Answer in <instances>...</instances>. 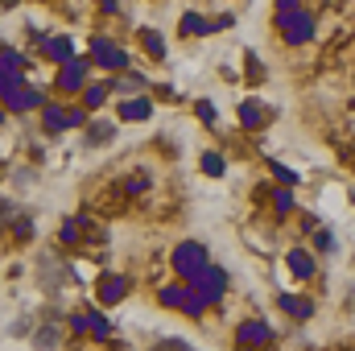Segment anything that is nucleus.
Returning a JSON list of instances; mask_svg holds the SVG:
<instances>
[{
    "instance_id": "19",
    "label": "nucleus",
    "mask_w": 355,
    "mask_h": 351,
    "mask_svg": "<svg viewBox=\"0 0 355 351\" xmlns=\"http://www.w3.org/2000/svg\"><path fill=\"white\" fill-rule=\"evenodd\" d=\"M141 42H145V50H149L153 58L166 54V42H162V33H153V29H141Z\"/></svg>"
},
{
    "instance_id": "11",
    "label": "nucleus",
    "mask_w": 355,
    "mask_h": 351,
    "mask_svg": "<svg viewBox=\"0 0 355 351\" xmlns=\"http://www.w3.org/2000/svg\"><path fill=\"white\" fill-rule=\"evenodd\" d=\"M285 264H289V273H293L297 281H306V277H314V257H310V252H302V248H293V252L285 257Z\"/></svg>"
},
{
    "instance_id": "20",
    "label": "nucleus",
    "mask_w": 355,
    "mask_h": 351,
    "mask_svg": "<svg viewBox=\"0 0 355 351\" xmlns=\"http://www.w3.org/2000/svg\"><path fill=\"white\" fill-rule=\"evenodd\" d=\"M202 170L211 178H223V157L219 153H202Z\"/></svg>"
},
{
    "instance_id": "14",
    "label": "nucleus",
    "mask_w": 355,
    "mask_h": 351,
    "mask_svg": "<svg viewBox=\"0 0 355 351\" xmlns=\"http://www.w3.org/2000/svg\"><path fill=\"white\" fill-rule=\"evenodd\" d=\"M281 310L293 314V318H310V314H314V306H310L306 298H293V293H281Z\"/></svg>"
},
{
    "instance_id": "13",
    "label": "nucleus",
    "mask_w": 355,
    "mask_h": 351,
    "mask_svg": "<svg viewBox=\"0 0 355 351\" xmlns=\"http://www.w3.org/2000/svg\"><path fill=\"white\" fill-rule=\"evenodd\" d=\"M124 289H128V285H124V277L107 273V277L99 281V302H120V298H124Z\"/></svg>"
},
{
    "instance_id": "18",
    "label": "nucleus",
    "mask_w": 355,
    "mask_h": 351,
    "mask_svg": "<svg viewBox=\"0 0 355 351\" xmlns=\"http://www.w3.org/2000/svg\"><path fill=\"white\" fill-rule=\"evenodd\" d=\"M211 29H215V25L202 21L198 12H186V17H182V33H186V37H194V33H211Z\"/></svg>"
},
{
    "instance_id": "4",
    "label": "nucleus",
    "mask_w": 355,
    "mask_h": 351,
    "mask_svg": "<svg viewBox=\"0 0 355 351\" xmlns=\"http://www.w3.org/2000/svg\"><path fill=\"white\" fill-rule=\"evenodd\" d=\"M0 95H4V108H8V112H33V108H42V91L33 87L29 79H21V83L4 87Z\"/></svg>"
},
{
    "instance_id": "9",
    "label": "nucleus",
    "mask_w": 355,
    "mask_h": 351,
    "mask_svg": "<svg viewBox=\"0 0 355 351\" xmlns=\"http://www.w3.org/2000/svg\"><path fill=\"white\" fill-rule=\"evenodd\" d=\"M42 54L62 67V62L75 58V42H71V37H42Z\"/></svg>"
},
{
    "instance_id": "5",
    "label": "nucleus",
    "mask_w": 355,
    "mask_h": 351,
    "mask_svg": "<svg viewBox=\"0 0 355 351\" xmlns=\"http://www.w3.org/2000/svg\"><path fill=\"white\" fill-rule=\"evenodd\" d=\"M207 264V248L198 244V240H186V244H178V252H174V268H178V277H194L198 268Z\"/></svg>"
},
{
    "instance_id": "21",
    "label": "nucleus",
    "mask_w": 355,
    "mask_h": 351,
    "mask_svg": "<svg viewBox=\"0 0 355 351\" xmlns=\"http://www.w3.org/2000/svg\"><path fill=\"white\" fill-rule=\"evenodd\" d=\"M272 207H277V215H289V211H293V194H289V190H277V194H272Z\"/></svg>"
},
{
    "instance_id": "12",
    "label": "nucleus",
    "mask_w": 355,
    "mask_h": 351,
    "mask_svg": "<svg viewBox=\"0 0 355 351\" xmlns=\"http://www.w3.org/2000/svg\"><path fill=\"white\" fill-rule=\"evenodd\" d=\"M265 120H268V108H261L257 99H244V103H240V124H244V128H261Z\"/></svg>"
},
{
    "instance_id": "17",
    "label": "nucleus",
    "mask_w": 355,
    "mask_h": 351,
    "mask_svg": "<svg viewBox=\"0 0 355 351\" xmlns=\"http://www.w3.org/2000/svg\"><path fill=\"white\" fill-rule=\"evenodd\" d=\"M112 137H116V124H107V120H87V141L91 145L112 141Z\"/></svg>"
},
{
    "instance_id": "6",
    "label": "nucleus",
    "mask_w": 355,
    "mask_h": 351,
    "mask_svg": "<svg viewBox=\"0 0 355 351\" xmlns=\"http://www.w3.org/2000/svg\"><path fill=\"white\" fill-rule=\"evenodd\" d=\"M91 58H95V67H103V71H124V67H128V54H124L112 37H95V42H91Z\"/></svg>"
},
{
    "instance_id": "2",
    "label": "nucleus",
    "mask_w": 355,
    "mask_h": 351,
    "mask_svg": "<svg viewBox=\"0 0 355 351\" xmlns=\"http://www.w3.org/2000/svg\"><path fill=\"white\" fill-rule=\"evenodd\" d=\"M277 25H281V37H285L289 46H306V42L314 37V12H306L302 4L289 8L285 17H277Z\"/></svg>"
},
{
    "instance_id": "22",
    "label": "nucleus",
    "mask_w": 355,
    "mask_h": 351,
    "mask_svg": "<svg viewBox=\"0 0 355 351\" xmlns=\"http://www.w3.org/2000/svg\"><path fill=\"white\" fill-rule=\"evenodd\" d=\"M116 91H128V95L132 91H145V75H128L124 83H116Z\"/></svg>"
},
{
    "instance_id": "7",
    "label": "nucleus",
    "mask_w": 355,
    "mask_h": 351,
    "mask_svg": "<svg viewBox=\"0 0 355 351\" xmlns=\"http://www.w3.org/2000/svg\"><path fill=\"white\" fill-rule=\"evenodd\" d=\"M236 343H240L244 351L265 348V343H272V327L261 323V318H248V323H240V327H236Z\"/></svg>"
},
{
    "instance_id": "23",
    "label": "nucleus",
    "mask_w": 355,
    "mask_h": 351,
    "mask_svg": "<svg viewBox=\"0 0 355 351\" xmlns=\"http://www.w3.org/2000/svg\"><path fill=\"white\" fill-rule=\"evenodd\" d=\"M268 170H272V174L281 178V182H285V186H293V182H297V174H293V170H285V166H281V162H268Z\"/></svg>"
},
{
    "instance_id": "10",
    "label": "nucleus",
    "mask_w": 355,
    "mask_h": 351,
    "mask_svg": "<svg viewBox=\"0 0 355 351\" xmlns=\"http://www.w3.org/2000/svg\"><path fill=\"white\" fill-rule=\"evenodd\" d=\"M149 116H153V103L145 95H128L120 103V120H149Z\"/></svg>"
},
{
    "instance_id": "8",
    "label": "nucleus",
    "mask_w": 355,
    "mask_h": 351,
    "mask_svg": "<svg viewBox=\"0 0 355 351\" xmlns=\"http://www.w3.org/2000/svg\"><path fill=\"white\" fill-rule=\"evenodd\" d=\"M87 75H91L87 62H83V58H71V62L58 67V79H54V83H58V91H71V95H75V91L87 87Z\"/></svg>"
},
{
    "instance_id": "15",
    "label": "nucleus",
    "mask_w": 355,
    "mask_h": 351,
    "mask_svg": "<svg viewBox=\"0 0 355 351\" xmlns=\"http://www.w3.org/2000/svg\"><path fill=\"white\" fill-rule=\"evenodd\" d=\"M186 302H190V285H170V289H162V306H174L186 314Z\"/></svg>"
},
{
    "instance_id": "25",
    "label": "nucleus",
    "mask_w": 355,
    "mask_h": 351,
    "mask_svg": "<svg viewBox=\"0 0 355 351\" xmlns=\"http://www.w3.org/2000/svg\"><path fill=\"white\" fill-rule=\"evenodd\" d=\"M314 244H318L322 252H331V248H335V236H331V232H318V240H314Z\"/></svg>"
},
{
    "instance_id": "1",
    "label": "nucleus",
    "mask_w": 355,
    "mask_h": 351,
    "mask_svg": "<svg viewBox=\"0 0 355 351\" xmlns=\"http://www.w3.org/2000/svg\"><path fill=\"white\" fill-rule=\"evenodd\" d=\"M186 285H190V293H194L202 306H215V302L227 293V273H223V268H215V264H202Z\"/></svg>"
},
{
    "instance_id": "3",
    "label": "nucleus",
    "mask_w": 355,
    "mask_h": 351,
    "mask_svg": "<svg viewBox=\"0 0 355 351\" xmlns=\"http://www.w3.org/2000/svg\"><path fill=\"white\" fill-rule=\"evenodd\" d=\"M91 116L87 108H67V103H42V124L46 132H62V128H83Z\"/></svg>"
},
{
    "instance_id": "24",
    "label": "nucleus",
    "mask_w": 355,
    "mask_h": 351,
    "mask_svg": "<svg viewBox=\"0 0 355 351\" xmlns=\"http://www.w3.org/2000/svg\"><path fill=\"white\" fill-rule=\"evenodd\" d=\"M194 112H198V120H207V124H215V108H211L207 99H198V108H194Z\"/></svg>"
},
{
    "instance_id": "26",
    "label": "nucleus",
    "mask_w": 355,
    "mask_h": 351,
    "mask_svg": "<svg viewBox=\"0 0 355 351\" xmlns=\"http://www.w3.org/2000/svg\"><path fill=\"white\" fill-rule=\"evenodd\" d=\"M0 174H4V166H0Z\"/></svg>"
},
{
    "instance_id": "16",
    "label": "nucleus",
    "mask_w": 355,
    "mask_h": 351,
    "mask_svg": "<svg viewBox=\"0 0 355 351\" xmlns=\"http://www.w3.org/2000/svg\"><path fill=\"white\" fill-rule=\"evenodd\" d=\"M107 91H112V83H91V87H83V108H87V112H95V108H103Z\"/></svg>"
}]
</instances>
